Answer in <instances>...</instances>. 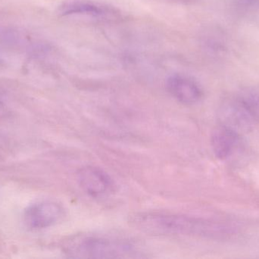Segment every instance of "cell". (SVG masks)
Returning a JSON list of instances; mask_svg holds the SVG:
<instances>
[{
	"label": "cell",
	"instance_id": "1",
	"mask_svg": "<svg viewBox=\"0 0 259 259\" xmlns=\"http://www.w3.org/2000/svg\"><path fill=\"white\" fill-rule=\"evenodd\" d=\"M132 223L146 232L164 235L220 240L236 234L235 228L225 224L180 214L145 213L136 215Z\"/></svg>",
	"mask_w": 259,
	"mask_h": 259
},
{
	"label": "cell",
	"instance_id": "2",
	"mask_svg": "<svg viewBox=\"0 0 259 259\" xmlns=\"http://www.w3.org/2000/svg\"><path fill=\"white\" fill-rule=\"evenodd\" d=\"M68 254L79 258H118L137 257L139 252L138 248L128 240L90 235L73 240Z\"/></svg>",
	"mask_w": 259,
	"mask_h": 259
},
{
	"label": "cell",
	"instance_id": "3",
	"mask_svg": "<svg viewBox=\"0 0 259 259\" xmlns=\"http://www.w3.org/2000/svg\"><path fill=\"white\" fill-rule=\"evenodd\" d=\"M219 119L222 126L240 135L252 130L257 122L240 98L225 102L219 111Z\"/></svg>",
	"mask_w": 259,
	"mask_h": 259
},
{
	"label": "cell",
	"instance_id": "4",
	"mask_svg": "<svg viewBox=\"0 0 259 259\" xmlns=\"http://www.w3.org/2000/svg\"><path fill=\"white\" fill-rule=\"evenodd\" d=\"M77 178L80 188L93 198L108 196L115 187L112 177L104 170L94 166L80 168Z\"/></svg>",
	"mask_w": 259,
	"mask_h": 259
},
{
	"label": "cell",
	"instance_id": "5",
	"mask_svg": "<svg viewBox=\"0 0 259 259\" xmlns=\"http://www.w3.org/2000/svg\"><path fill=\"white\" fill-rule=\"evenodd\" d=\"M62 215L60 205L53 202H44L28 207L24 213V221L31 229H45L56 223Z\"/></svg>",
	"mask_w": 259,
	"mask_h": 259
},
{
	"label": "cell",
	"instance_id": "6",
	"mask_svg": "<svg viewBox=\"0 0 259 259\" xmlns=\"http://www.w3.org/2000/svg\"><path fill=\"white\" fill-rule=\"evenodd\" d=\"M166 87L170 95L183 104H195L202 97L199 85L190 77L181 74L170 76L166 82Z\"/></svg>",
	"mask_w": 259,
	"mask_h": 259
},
{
	"label": "cell",
	"instance_id": "7",
	"mask_svg": "<svg viewBox=\"0 0 259 259\" xmlns=\"http://www.w3.org/2000/svg\"><path fill=\"white\" fill-rule=\"evenodd\" d=\"M240 135L222 125L211 134V149L216 158L222 161H225L234 155L238 147Z\"/></svg>",
	"mask_w": 259,
	"mask_h": 259
},
{
	"label": "cell",
	"instance_id": "8",
	"mask_svg": "<svg viewBox=\"0 0 259 259\" xmlns=\"http://www.w3.org/2000/svg\"><path fill=\"white\" fill-rule=\"evenodd\" d=\"M60 13L63 15H86L90 16H102L106 13L103 6L88 1L67 2L60 7Z\"/></svg>",
	"mask_w": 259,
	"mask_h": 259
},
{
	"label": "cell",
	"instance_id": "9",
	"mask_svg": "<svg viewBox=\"0 0 259 259\" xmlns=\"http://www.w3.org/2000/svg\"><path fill=\"white\" fill-rule=\"evenodd\" d=\"M240 99L255 120L259 121V93H249Z\"/></svg>",
	"mask_w": 259,
	"mask_h": 259
}]
</instances>
